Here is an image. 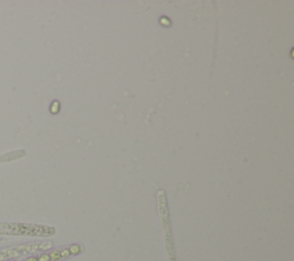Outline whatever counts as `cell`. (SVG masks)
<instances>
[{"label": "cell", "mask_w": 294, "mask_h": 261, "mask_svg": "<svg viewBox=\"0 0 294 261\" xmlns=\"http://www.w3.org/2000/svg\"><path fill=\"white\" fill-rule=\"evenodd\" d=\"M55 233V229L48 225L32 223H9L0 222V235L13 236H35V237H48Z\"/></svg>", "instance_id": "6da1fadb"}, {"label": "cell", "mask_w": 294, "mask_h": 261, "mask_svg": "<svg viewBox=\"0 0 294 261\" xmlns=\"http://www.w3.org/2000/svg\"><path fill=\"white\" fill-rule=\"evenodd\" d=\"M53 246L52 242H37V243H30L19 246L7 247L0 250V261L12 259V258H19L25 254L33 253L38 251H47Z\"/></svg>", "instance_id": "7a4b0ae2"}, {"label": "cell", "mask_w": 294, "mask_h": 261, "mask_svg": "<svg viewBox=\"0 0 294 261\" xmlns=\"http://www.w3.org/2000/svg\"><path fill=\"white\" fill-rule=\"evenodd\" d=\"M82 251V247L79 245H73L70 247H66V248H59L55 250L51 253H48L50 257V261L52 260H60V259H65L68 258L71 254H78Z\"/></svg>", "instance_id": "3957f363"}, {"label": "cell", "mask_w": 294, "mask_h": 261, "mask_svg": "<svg viewBox=\"0 0 294 261\" xmlns=\"http://www.w3.org/2000/svg\"><path fill=\"white\" fill-rule=\"evenodd\" d=\"M38 261H50V257H48V253L47 254H42L39 258H37Z\"/></svg>", "instance_id": "277c9868"}, {"label": "cell", "mask_w": 294, "mask_h": 261, "mask_svg": "<svg viewBox=\"0 0 294 261\" xmlns=\"http://www.w3.org/2000/svg\"><path fill=\"white\" fill-rule=\"evenodd\" d=\"M24 261H38V259H37L36 257H29L27 260H24Z\"/></svg>", "instance_id": "5b68a950"}]
</instances>
